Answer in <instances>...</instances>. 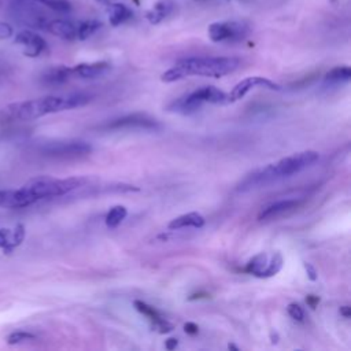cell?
Returning <instances> with one entry per match:
<instances>
[{"label":"cell","mask_w":351,"mask_h":351,"mask_svg":"<svg viewBox=\"0 0 351 351\" xmlns=\"http://www.w3.org/2000/svg\"><path fill=\"white\" fill-rule=\"evenodd\" d=\"M90 96L85 93L71 95H51L40 99L26 100L21 103H12L0 111V119L3 122L32 121L48 114L82 107L89 103Z\"/></svg>","instance_id":"cell-1"},{"label":"cell","mask_w":351,"mask_h":351,"mask_svg":"<svg viewBox=\"0 0 351 351\" xmlns=\"http://www.w3.org/2000/svg\"><path fill=\"white\" fill-rule=\"evenodd\" d=\"M318 159H319V154L313 149L292 154L289 156H285L274 163H270L265 167H261L247 174L237 184L236 189L240 192H247V191L266 186L281 178H287L300 173L302 170L314 165Z\"/></svg>","instance_id":"cell-2"},{"label":"cell","mask_w":351,"mask_h":351,"mask_svg":"<svg viewBox=\"0 0 351 351\" xmlns=\"http://www.w3.org/2000/svg\"><path fill=\"white\" fill-rule=\"evenodd\" d=\"M240 66L237 58L229 56H195L178 60L173 67L166 70L160 80L163 82H174L189 75H203L219 78L236 71Z\"/></svg>","instance_id":"cell-3"},{"label":"cell","mask_w":351,"mask_h":351,"mask_svg":"<svg viewBox=\"0 0 351 351\" xmlns=\"http://www.w3.org/2000/svg\"><path fill=\"white\" fill-rule=\"evenodd\" d=\"M84 177H69V178H52V177H37L27 181L19 189L25 195L29 206L47 197H56L67 195L86 184Z\"/></svg>","instance_id":"cell-4"},{"label":"cell","mask_w":351,"mask_h":351,"mask_svg":"<svg viewBox=\"0 0 351 351\" xmlns=\"http://www.w3.org/2000/svg\"><path fill=\"white\" fill-rule=\"evenodd\" d=\"M204 103H213V104L228 103V95L213 85L200 86V88H196L195 90L176 99L169 106V110L174 111V112H180V114H192V112L197 111Z\"/></svg>","instance_id":"cell-5"},{"label":"cell","mask_w":351,"mask_h":351,"mask_svg":"<svg viewBox=\"0 0 351 351\" xmlns=\"http://www.w3.org/2000/svg\"><path fill=\"white\" fill-rule=\"evenodd\" d=\"M40 152L44 156L55 159H74L81 158L92 152V145L82 140H64L51 141L40 147Z\"/></svg>","instance_id":"cell-6"},{"label":"cell","mask_w":351,"mask_h":351,"mask_svg":"<svg viewBox=\"0 0 351 351\" xmlns=\"http://www.w3.org/2000/svg\"><path fill=\"white\" fill-rule=\"evenodd\" d=\"M208 37L214 43L240 41L248 34V27L243 22H213L207 29Z\"/></svg>","instance_id":"cell-7"},{"label":"cell","mask_w":351,"mask_h":351,"mask_svg":"<svg viewBox=\"0 0 351 351\" xmlns=\"http://www.w3.org/2000/svg\"><path fill=\"white\" fill-rule=\"evenodd\" d=\"M156 119L145 114H129L121 118H117L106 125V129L122 130V129H143V130H156L159 129Z\"/></svg>","instance_id":"cell-8"},{"label":"cell","mask_w":351,"mask_h":351,"mask_svg":"<svg viewBox=\"0 0 351 351\" xmlns=\"http://www.w3.org/2000/svg\"><path fill=\"white\" fill-rule=\"evenodd\" d=\"M256 86H262L270 90H280L281 86L278 84H276L274 81L266 78V77H259V75H254V77H247L241 81H239L233 89L230 90V93H228V103H233L237 101L240 99H243L251 89L256 88Z\"/></svg>","instance_id":"cell-9"},{"label":"cell","mask_w":351,"mask_h":351,"mask_svg":"<svg viewBox=\"0 0 351 351\" xmlns=\"http://www.w3.org/2000/svg\"><path fill=\"white\" fill-rule=\"evenodd\" d=\"M15 43L23 48V53L29 58H37L47 51V41L32 30H22L15 36Z\"/></svg>","instance_id":"cell-10"},{"label":"cell","mask_w":351,"mask_h":351,"mask_svg":"<svg viewBox=\"0 0 351 351\" xmlns=\"http://www.w3.org/2000/svg\"><path fill=\"white\" fill-rule=\"evenodd\" d=\"M133 306L140 314L148 318V321L151 322V326L156 329L159 333H169L173 330V325L155 307L149 306L143 300H134Z\"/></svg>","instance_id":"cell-11"},{"label":"cell","mask_w":351,"mask_h":351,"mask_svg":"<svg viewBox=\"0 0 351 351\" xmlns=\"http://www.w3.org/2000/svg\"><path fill=\"white\" fill-rule=\"evenodd\" d=\"M299 204H300V202L298 199H284V200L273 202V203L261 208V211L258 214V219L259 221H266V219L277 218V217H280V215H282L288 211L295 210Z\"/></svg>","instance_id":"cell-12"},{"label":"cell","mask_w":351,"mask_h":351,"mask_svg":"<svg viewBox=\"0 0 351 351\" xmlns=\"http://www.w3.org/2000/svg\"><path fill=\"white\" fill-rule=\"evenodd\" d=\"M111 64L108 62L100 60V62H92V63H80L73 70V77H78L82 80H93L97 77L104 75L110 70Z\"/></svg>","instance_id":"cell-13"},{"label":"cell","mask_w":351,"mask_h":351,"mask_svg":"<svg viewBox=\"0 0 351 351\" xmlns=\"http://www.w3.org/2000/svg\"><path fill=\"white\" fill-rule=\"evenodd\" d=\"M25 239V226L22 223L15 225L12 229L1 228L0 229V248L5 252H11L18 247Z\"/></svg>","instance_id":"cell-14"},{"label":"cell","mask_w":351,"mask_h":351,"mask_svg":"<svg viewBox=\"0 0 351 351\" xmlns=\"http://www.w3.org/2000/svg\"><path fill=\"white\" fill-rule=\"evenodd\" d=\"M44 29L48 30L51 34L60 37L63 40H67V41L77 40V25H74L70 21H64V19L47 21Z\"/></svg>","instance_id":"cell-15"},{"label":"cell","mask_w":351,"mask_h":351,"mask_svg":"<svg viewBox=\"0 0 351 351\" xmlns=\"http://www.w3.org/2000/svg\"><path fill=\"white\" fill-rule=\"evenodd\" d=\"M206 223L204 217L200 213L192 211V213H186L182 215H178L176 218H173L167 228L170 230H178V229H184V228H195V229H200L203 228Z\"/></svg>","instance_id":"cell-16"},{"label":"cell","mask_w":351,"mask_h":351,"mask_svg":"<svg viewBox=\"0 0 351 351\" xmlns=\"http://www.w3.org/2000/svg\"><path fill=\"white\" fill-rule=\"evenodd\" d=\"M71 77H73L71 67L56 66V67H52V69H48L47 71H44V74L41 75V81L45 85L56 86V85H62V84L67 82Z\"/></svg>","instance_id":"cell-17"},{"label":"cell","mask_w":351,"mask_h":351,"mask_svg":"<svg viewBox=\"0 0 351 351\" xmlns=\"http://www.w3.org/2000/svg\"><path fill=\"white\" fill-rule=\"evenodd\" d=\"M0 207L4 208H22L27 207V202L21 189H1Z\"/></svg>","instance_id":"cell-18"},{"label":"cell","mask_w":351,"mask_h":351,"mask_svg":"<svg viewBox=\"0 0 351 351\" xmlns=\"http://www.w3.org/2000/svg\"><path fill=\"white\" fill-rule=\"evenodd\" d=\"M171 8L173 3L170 0H159L152 8L145 12V18L151 25H158L171 12Z\"/></svg>","instance_id":"cell-19"},{"label":"cell","mask_w":351,"mask_h":351,"mask_svg":"<svg viewBox=\"0 0 351 351\" xmlns=\"http://www.w3.org/2000/svg\"><path fill=\"white\" fill-rule=\"evenodd\" d=\"M270 261V255L267 252H259L258 255L252 256L245 267H244V271L248 273V274H252L255 277H259V278H263V274H265V270L267 267V263Z\"/></svg>","instance_id":"cell-20"},{"label":"cell","mask_w":351,"mask_h":351,"mask_svg":"<svg viewBox=\"0 0 351 351\" xmlns=\"http://www.w3.org/2000/svg\"><path fill=\"white\" fill-rule=\"evenodd\" d=\"M132 15H133V12L128 8V5H125L122 3L111 4L108 8V21H110V25H112V26H119L121 23H123L125 21L132 18Z\"/></svg>","instance_id":"cell-21"},{"label":"cell","mask_w":351,"mask_h":351,"mask_svg":"<svg viewBox=\"0 0 351 351\" xmlns=\"http://www.w3.org/2000/svg\"><path fill=\"white\" fill-rule=\"evenodd\" d=\"M351 78V69L348 66H336L330 69L325 74V82L326 84H340L347 82Z\"/></svg>","instance_id":"cell-22"},{"label":"cell","mask_w":351,"mask_h":351,"mask_svg":"<svg viewBox=\"0 0 351 351\" xmlns=\"http://www.w3.org/2000/svg\"><path fill=\"white\" fill-rule=\"evenodd\" d=\"M128 215V210L125 206H114L112 208H110V211L106 215V225L110 229H114L117 226H119L122 223V221L126 218Z\"/></svg>","instance_id":"cell-23"},{"label":"cell","mask_w":351,"mask_h":351,"mask_svg":"<svg viewBox=\"0 0 351 351\" xmlns=\"http://www.w3.org/2000/svg\"><path fill=\"white\" fill-rule=\"evenodd\" d=\"M101 27V22L97 19H88L77 25V40H86L93 36Z\"/></svg>","instance_id":"cell-24"},{"label":"cell","mask_w":351,"mask_h":351,"mask_svg":"<svg viewBox=\"0 0 351 351\" xmlns=\"http://www.w3.org/2000/svg\"><path fill=\"white\" fill-rule=\"evenodd\" d=\"M282 256L280 252H274L270 255V261L267 263V267L265 270V274H263V278H269V277H273L276 276L281 267H282Z\"/></svg>","instance_id":"cell-25"},{"label":"cell","mask_w":351,"mask_h":351,"mask_svg":"<svg viewBox=\"0 0 351 351\" xmlns=\"http://www.w3.org/2000/svg\"><path fill=\"white\" fill-rule=\"evenodd\" d=\"M49 7L58 12H69L71 10V3L69 0H33Z\"/></svg>","instance_id":"cell-26"},{"label":"cell","mask_w":351,"mask_h":351,"mask_svg":"<svg viewBox=\"0 0 351 351\" xmlns=\"http://www.w3.org/2000/svg\"><path fill=\"white\" fill-rule=\"evenodd\" d=\"M36 336L30 332H26V330H15L12 333L8 335L7 337V343L8 344H19V343H25V341H29V340H34Z\"/></svg>","instance_id":"cell-27"},{"label":"cell","mask_w":351,"mask_h":351,"mask_svg":"<svg viewBox=\"0 0 351 351\" xmlns=\"http://www.w3.org/2000/svg\"><path fill=\"white\" fill-rule=\"evenodd\" d=\"M287 311H288L289 317L293 318L295 321H299V322H303V321H304V311H303V308L300 307V304H298V303H289L288 307H287Z\"/></svg>","instance_id":"cell-28"},{"label":"cell","mask_w":351,"mask_h":351,"mask_svg":"<svg viewBox=\"0 0 351 351\" xmlns=\"http://www.w3.org/2000/svg\"><path fill=\"white\" fill-rule=\"evenodd\" d=\"M303 267H304V270H306L307 277H308L311 281H315V280L318 278L317 270H315V267H314L311 263H308V262H303Z\"/></svg>","instance_id":"cell-29"},{"label":"cell","mask_w":351,"mask_h":351,"mask_svg":"<svg viewBox=\"0 0 351 351\" xmlns=\"http://www.w3.org/2000/svg\"><path fill=\"white\" fill-rule=\"evenodd\" d=\"M11 34H12V27L8 23L1 22L0 23V40L8 38Z\"/></svg>","instance_id":"cell-30"},{"label":"cell","mask_w":351,"mask_h":351,"mask_svg":"<svg viewBox=\"0 0 351 351\" xmlns=\"http://www.w3.org/2000/svg\"><path fill=\"white\" fill-rule=\"evenodd\" d=\"M184 330H185L188 335L195 336V335H197V332H199V326H197L195 322H186V324L184 325Z\"/></svg>","instance_id":"cell-31"},{"label":"cell","mask_w":351,"mask_h":351,"mask_svg":"<svg viewBox=\"0 0 351 351\" xmlns=\"http://www.w3.org/2000/svg\"><path fill=\"white\" fill-rule=\"evenodd\" d=\"M306 303H307L311 308H315V306L319 303V298L315 296V295H307Z\"/></svg>","instance_id":"cell-32"},{"label":"cell","mask_w":351,"mask_h":351,"mask_svg":"<svg viewBox=\"0 0 351 351\" xmlns=\"http://www.w3.org/2000/svg\"><path fill=\"white\" fill-rule=\"evenodd\" d=\"M177 346H178V340H177V339H174V337L167 339V340H166V343H165V347H166L167 350H174Z\"/></svg>","instance_id":"cell-33"},{"label":"cell","mask_w":351,"mask_h":351,"mask_svg":"<svg viewBox=\"0 0 351 351\" xmlns=\"http://www.w3.org/2000/svg\"><path fill=\"white\" fill-rule=\"evenodd\" d=\"M340 315H343L344 318H350L351 317V307L350 306H341L340 307Z\"/></svg>","instance_id":"cell-34"},{"label":"cell","mask_w":351,"mask_h":351,"mask_svg":"<svg viewBox=\"0 0 351 351\" xmlns=\"http://www.w3.org/2000/svg\"><path fill=\"white\" fill-rule=\"evenodd\" d=\"M270 339H271V343H273V344H276V343L278 341V336H277V333H273V332H271V333H270Z\"/></svg>","instance_id":"cell-35"},{"label":"cell","mask_w":351,"mask_h":351,"mask_svg":"<svg viewBox=\"0 0 351 351\" xmlns=\"http://www.w3.org/2000/svg\"><path fill=\"white\" fill-rule=\"evenodd\" d=\"M228 348H229V350H236V351H239V347L234 346V344H228Z\"/></svg>","instance_id":"cell-36"},{"label":"cell","mask_w":351,"mask_h":351,"mask_svg":"<svg viewBox=\"0 0 351 351\" xmlns=\"http://www.w3.org/2000/svg\"><path fill=\"white\" fill-rule=\"evenodd\" d=\"M97 1H100V3H107V1H110V0H97Z\"/></svg>","instance_id":"cell-37"},{"label":"cell","mask_w":351,"mask_h":351,"mask_svg":"<svg viewBox=\"0 0 351 351\" xmlns=\"http://www.w3.org/2000/svg\"><path fill=\"white\" fill-rule=\"evenodd\" d=\"M195 1H206V0H195Z\"/></svg>","instance_id":"cell-38"}]
</instances>
